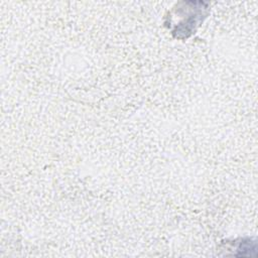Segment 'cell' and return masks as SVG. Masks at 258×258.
Segmentation results:
<instances>
[{
    "label": "cell",
    "instance_id": "1",
    "mask_svg": "<svg viewBox=\"0 0 258 258\" xmlns=\"http://www.w3.org/2000/svg\"><path fill=\"white\" fill-rule=\"evenodd\" d=\"M183 9L186 17L172 30V34L178 38L179 34H182V38L195 33L199 23L208 15V3L203 1H182Z\"/></svg>",
    "mask_w": 258,
    "mask_h": 258
}]
</instances>
